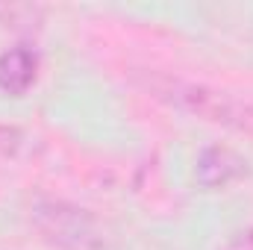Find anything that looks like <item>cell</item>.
<instances>
[{
	"mask_svg": "<svg viewBox=\"0 0 253 250\" xmlns=\"http://www.w3.org/2000/svg\"><path fill=\"white\" fill-rule=\"evenodd\" d=\"M36 53L27 47H12L0 56V91L24 94L36 83Z\"/></svg>",
	"mask_w": 253,
	"mask_h": 250,
	"instance_id": "cell-3",
	"label": "cell"
},
{
	"mask_svg": "<svg viewBox=\"0 0 253 250\" xmlns=\"http://www.w3.org/2000/svg\"><path fill=\"white\" fill-rule=\"evenodd\" d=\"M39 227L68 250H100L97 230L83 215V209H71L65 203H44L36 209Z\"/></svg>",
	"mask_w": 253,
	"mask_h": 250,
	"instance_id": "cell-2",
	"label": "cell"
},
{
	"mask_svg": "<svg viewBox=\"0 0 253 250\" xmlns=\"http://www.w3.org/2000/svg\"><path fill=\"white\" fill-rule=\"evenodd\" d=\"M165 91L177 106H183L186 112L203 118V121L233 126V129H253V109L224 91H215L206 85H191V83H177V80L168 83Z\"/></svg>",
	"mask_w": 253,
	"mask_h": 250,
	"instance_id": "cell-1",
	"label": "cell"
},
{
	"mask_svg": "<svg viewBox=\"0 0 253 250\" xmlns=\"http://www.w3.org/2000/svg\"><path fill=\"white\" fill-rule=\"evenodd\" d=\"M242 159L233 156L230 150H206L197 162V180L203 183L206 188H218V186H227L230 180H236L242 174Z\"/></svg>",
	"mask_w": 253,
	"mask_h": 250,
	"instance_id": "cell-4",
	"label": "cell"
}]
</instances>
